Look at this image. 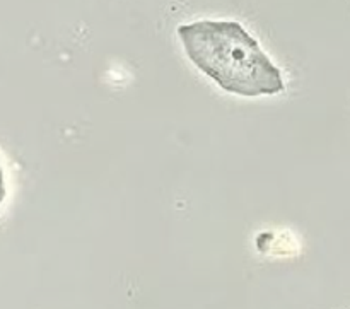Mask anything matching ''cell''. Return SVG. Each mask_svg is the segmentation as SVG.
<instances>
[{"mask_svg":"<svg viewBox=\"0 0 350 309\" xmlns=\"http://www.w3.org/2000/svg\"><path fill=\"white\" fill-rule=\"evenodd\" d=\"M188 60L222 91L239 98L286 91L282 70L238 21L202 19L176 29Z\"/></svg>","mask_w":350,"mask_h":309,"instance_id":"1","label":"cell"}]
</instances>
